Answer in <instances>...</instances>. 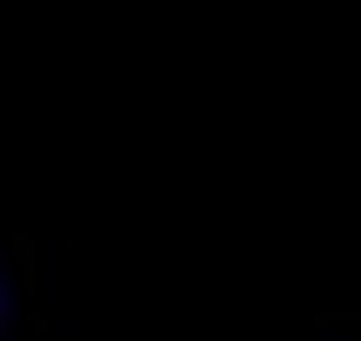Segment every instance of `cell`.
Returning <instances> with one entry per match:
<instances>
[{
	"instance_id": "6da1fadb",
	"label": "cell",
	"mask_w": 361,
	"mask_h": 341,
	"mask_svg": "<svg viewBox=\"0 0 361 341\" xmlns=\"http://www.w3.org/2000/svg\"><path fill=\"white\" fill-rule=\"evenodd\" d=\"M7 302H13V261H7V235H0V335H7Z\"/></svg>"
}]
</instances>
